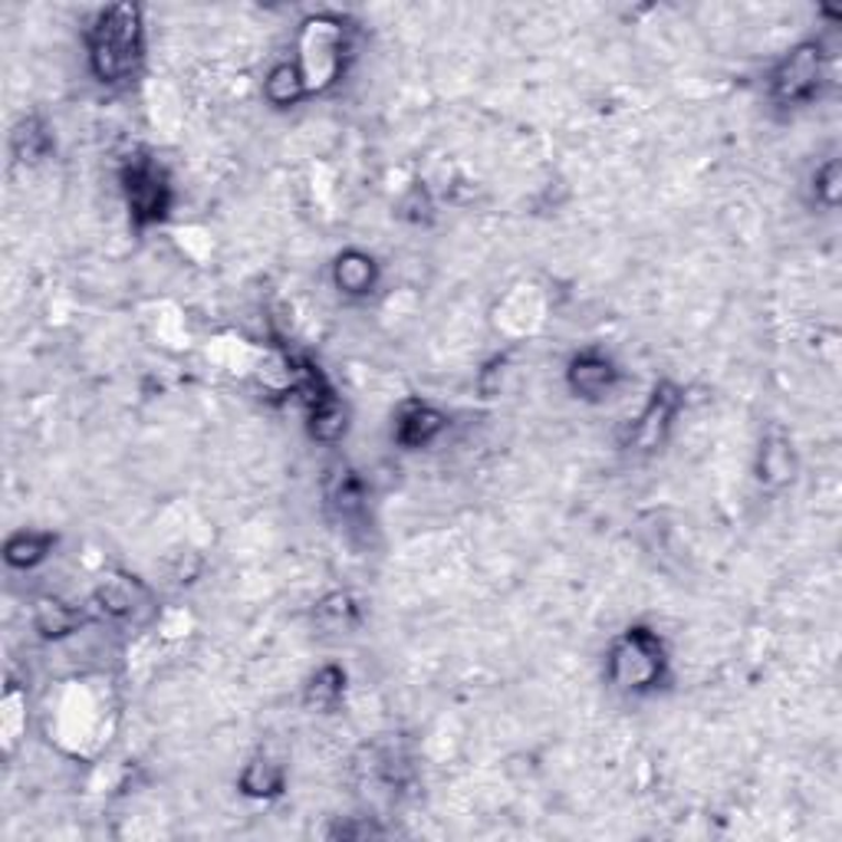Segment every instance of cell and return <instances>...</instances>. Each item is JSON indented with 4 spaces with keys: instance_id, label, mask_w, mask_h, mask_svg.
I'll use <instances>...</instances> for the list:
<instances>
[{
    "instance_id": "cell-9",
    "label": "cell",
    "mask_w": 842,
    "mask_h": 842,
    "mask_svg": "<svg viewBox=\"0 0 842 842\" xmlns=\"http://www.w3.org/2000/svg\"><path fill=\"white\" fill-rule=\"evenodd\" d=\"M375 277H379L375 260H372L369 254H362V250H346V254H339V260H336V267H333L336 287H339L343 293H349V296H366V293H372Z\"/></svg>"
},
{
    "instance_id": "cell-3",
    "label": "cell",
    "mask_w": 842,
    "mask_h": 842,
    "mask_svg": "<svg viewBox=\"0 0 842 842\" xmlns=\"http://www.w3.org/2000/svg\"><path fill=\"white\" fill-rule=\"evenodd\" d=\"M122 188L135 224H151L168 214L171 188L165 171L151 158H132V165L122 171Z\"/></svg>"
},
{
    "instance_id": "cell-12",
    "label": "cell",
    "mask_w": 842,
    "mask_h": 842,
    "mask_svg": "<svg viewBox=\"0 0 842 842\" xmlns=\"http://www.w3.org/2000/svg\"><path fill=\"white\" fill-rule=\"evenodd\" d=\"M240 790L247 797H277L283 790V767L270 757H254L240 774Z\"/></svg>"
},
{
    "instance_id": "cell-5",
    "label": "cell",
    "mask_w": 842,
    "mask_h": 842,
    "mask_svg": "<svg viewBox=\"0 0 842 842\" xmlns=\"http://www.w3.org/2000/svg\"><path fill=\"white\" fill-rule=\"evenodd\" d=\"M343 63V26L336 20L316 16L306 23L303 30V79L306 86H313L316 79L326 82L336 76Z\"/></svg>"
},
{
    "instance_id": "cell-19",
    "label": "cell",
    "mask_w": 842,
    "mask_h": 842,
    "mask_svg": "<svg viewBox=\"0 0 842 842\" xmlns=\"http://www.w3.org/2000/svg\"><path fill=\"white\" fill-rule=\"evenodd\" d=\"M840 184V165L837 161H830V165H823L820 171H817V194L823 198V204L827 207H833L837 204V188Z\"/></svg>"
},
{
    "instance_id": "cell-18",
    "label": "cell",
    "mask_w": 842,
    "mask_h": 842,
    "mask_svg": "<svg viewBox=\"0 0 842 842\" xmlns=\"http://www.w3.org/2000/svg\"><path fill=\"white\" fill-rule=\"evenodd\" d=\"M46 148H49L46 128L36 119H23L13 132V151L20 155V161H36Z\"/></svg>"
},
{
    "instance_id": "cell-6",
    "label": "cell",
    "mask_w": 842,
    "mask_h": 842,
    "mask_svg": "<svg viewBox=\"0 0 842 842\" xmlns=\"http://www.w3.org/2000/svg\"><path fill=\"white\" fill-rule=\"evenodd\" d=\"M678 405H682L678 389H672V385H655V392H652L649 405L642 408V415L632 418L626 445H629V448H639V451L659 448L662 438H665V431L672 428V418H675Z\"/></svg>"
},
{
    "instance_id": "cell-1",
    "label": "cell",
    "mask_w": 842,
    "mask_h": 842,
    "mask_svg": "<svg viewBox=\"0 0 842 842\" xmlns=\"http://www.w3.org/2000/svg\"><path fill=\"white\" fill-rule=\"evenodd\" d=\"M142 59V13L138 7L119 3L99 13L89 30V63L102 82H122Z\"/></svg>"
},
{
    "instance_id": "cell-14",
    "label": "cell",
    "mask_w": 842,
    "mask_h": 842,
    "mask_svg": "<svg viewBox=\"0 0 842 842\" xmlns=\"http://www.w3.org/2000/svg\"><path fill=\"white\" fill-rule=\"evenodd\" d=\"M310 428L319 441H336L343 431H346V408L336 402L333 392L319 395L313 405H310Z\"/></svg>"
},
{
    "instance_id": "cell-15",
    "label": "cell",
    "mask_w": 842,
    "mask_h": 842,
    "mask_svg": "<svg viewBox=\"0 0 842 842\" xmlns=\"http://www.w3.org/2000/svg\"><path fill=\"white\" fill-rule=\"evenodd\" d=\"M49 547H53V537H49V534H16V537H10L3 557H7L10 566L30 570V566H36V563L46 560Z\"/></svg>"
},
{
    "instance_id": "cell-13",
    "label": "cell",
    "mask_w": 842,
    "mask_h": 842,
    "mask_svg": "<svg viewBox=\"0 0 842 842\" xmlns=\"http://www.w3.org/2000/svg\"><path fill=\"white\" fill-rule=\"evenodd\" d=\"M306 79H303V69L300 66H293V63H280L273 72H270V79H267V86H263V92H267V99L273 102V105H293V102H300L303 96H306Z\"/></svg>"
},
{
    "instance_id": "cell-2",
    "label": "cell",
    "mask_w": 842,
    "mask_h": 842,
    "mask_svg": "<svg viewBox=\"0 0 842 842\" xmlns=\"http://www.w3.org/2000/svg\"><path fill=\"white\" fill-rule=\"evenodd\" d=\"M665 665H669V655H665L662 639L652 629L636 626V629L622 632V639H616L606 672L619 692L642 695V692L659 688V682L665 678Z\"/></svg>"
},
{
    "instance_id": "cell-7",
    "label": "cell",
    "mask_w": 842,
    "mask_h": 842,
    "mask_svg": "<svg viewBox=\"0 0 842 842\" xmlns=\"http://www.w3.org/2000/svg\"><path fill=\"white\" fill-rule=\"evenodd\" d=\"M619 382V369L603 352H583L570 362V389L583 398H603Z\"/></svg>"
},
{
    "instance_id": "cell-10",
    "label": "cell",
    "mask_w": 842,
    "mask_h": 842,
    "mask_svg": "<svg viewBox=\"0 0 842 842\" xmlns=\"http://www.w3.org/2000/svg\"><path fill=\"white\" fill-rule=\"evenodd\" d=\"M757 471H761L757 478L764 484H771V487H781V484H787L794 478V448H790V441L781 431H774L761 445V468Z\"/></svg>"
},
{
    "instance_id": "cell-11",
    "label": "cell",
    "mask_w": 842,
    "mask_h": 842,
    "mask_svg": "<svg viewBox=\"0 0 842 842\" xmlns=\"http://www.w3.org/2000/svg\"><path fill=\"white\" fill-rule=\"evenodd\" d=\"M96 599L102 603V609L109 613V616H119V619H132L135 616V609H138V603H145V590L138 586V583H132V580H109V583H102L99 586V593H96Z\"/></svg>"
},
{
    "instance_id": "cell-16",
    "label": "cell",
    "mask_w": 842,
    "mask_h": 842,
    "mask_svg": "<svg viewBox=\"0 0 842 842\" xmlns=\"http://www.w3.org/2000/svg\"><path fill=\"white\" fill-rule=\"evenodd\" d=\"M33 622L43 636H66L82 622V616L76 609H69L66 603H59V599H40L36 613H33Z\"/></svg>"
},
{
    "instance_id": "cell-8",
    "label": "cell",
    "mask_w": 842,
    "mask_h": 842,
    "mask_svg": "<svg viewBox=\"0 0 842 842\" xmlns=\"http://www.w3.org/2000/svg\"><path fill=\"white\" fill-rule=\"evenodd\" d=\"M445 428V415L435 412L431 405H408L398 422H395V438L405 448H422L428 441H435Z\"/></svg>"
},
{
    "instance_id": "cell-17",
    "label": "cell",
    "mask_w": 842,
    "mask_h": 842,
    "mask_svg": "<svg viewBox=\"0 0 842 842\" xmlns=\"http://www.w3.org/2000/svg\"><path fill=\"white\" fill-rule=\"evenodd\" d=\"M343 688H346V675L339 669H323L310 678V688H306V705L310 708H333L339 698H343Z\"/></svg>"
},
{
    "instance_id": "cell-4",
    "label": "cell",
    "mask_w": 842,
    "mask_h": 842,
    "mask_svg": "<svg viewBox=\"0 0 842 842\" xmlns=\"http://www.w3.org/2000/svg\"><path fill=\"white\" fill-rule=\"evenodd\" d=\"M823 82V53L817 43L797 46L777 69H774V99L784 105H804L820 92Z\"/></svg>"
}]
</instances>
